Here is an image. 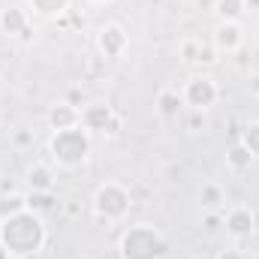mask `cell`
<instances>
[{
	"label": "cell",
	"instance_id": "1",
	"mask_svg": "<svg viewBox=\"0 0 259 259\" xmlns=\"http://www.w3.org/2000/svg\"><path fill=\"white\" fill-rule=\"evenodd\" d=\"M0 241L6 244V250L12 256H33L42 250L46 244V223H42V214L36 211H21L9 220H0Z\"/></svg>",
	"mask_w": 259,
	"mask_h": 259
},
{
	"label": "cell",
	"instance_id": "2",
	"mask_svg": "<svg viewBox=\"0 0 259 259\" xmlns=\"http://www.w3.org/2000/svg\"><path fill=\"white\" fill-rule=\"evenodd\" d=\"M49 154L61 169H75L91 157V133L84 127L58 130L49 139Z\"/></svg>",
	"mask_w": 259,
	"mask_h": 259
},
{
	"label": "cell",
	"instance_id": "3",
	"mask_svg": "<svg viewBox=\"0 0 259 259\" xmlns=\"http://www.w3.org/2000/svg\"><path fill=\"white\" fill-rule=\"evenodd\" d=\"M163 253H166V238L148 223L127 229L121 238V259H160Z\"/></svg>",
	"mask_w": 259,
	"mask_h": 259
},
{
	"label": "cell",
	"instance_id": "4",
	"mask_svg": "<svg viewBox=\"0 0 259 259\" xmlns=\"http://www.w3.org/2000/svg\"><path fill=\"white\" fill-rule=\"evenodd\" d=\"M130 205H133V196L121 181H103L94 190V214L106 220V226L124 220L130 214Z\"/></svg>",
	"mask_w": 259,
	"mask_h": 259
},
{
	"label": "cell",
	"instance_id": "5",
	"mask_svg": "<svg viewBox=\"0 0 259 259\" xmlns=\"http://www.w3.org/2000/svg\"><path fill=\"white\" fill-rule=\"evenodd\" d=\"M181 97H184V106L187 109L205 112V109H211L220 100V88H217V81L211 75H193V78H187Z\"/></svg>",
	"mask_w": 259,
	"mask_h": 259
},
{
	"label": "cell",
	"instance_id": "6",
	"mask_svg": "<svg viewBox=\"0 0 259 259\" xmlns=\"http://www.w3.org/2000/svg\"><path fill=\"white\" fill-rule=\"evenodd\" d=\"M97 49L103 58H112V61L124 58V52L130 49V33L124 30V24H118V21L103 24L97 30Z\"/></svg>",
	"mask_w": 259,
	"mask_h": 259
},
{
	"label": "cell",
	"instance_id": "7",
	"mask_svg": "<svg viewBox=\"0 0 259 259\" xmlns=\"http://www.w3.org/2000/svg\"><path fill=\"white\" fill-rule=\"evenodd\" d=\"M223 226H226V232H229L232 238L244 241V238H250V235L256 232V214H253V208H247V205H235V208L226 211Z\"/></svg>",
	"mask_w": 259,
	"mask_h": 259
},
{
	"label": "cell",
	"instance_id": "8",
	"mask_svg": "<svg viewBox=\"0 0 259 259\" xmlns=\"http://www.w3.org/2000/svg\"><path fill=\"white\" fill-rule=\"evenodd\" d=\"M241 46H244V27H241V21H220L214 27V52L232 55Z\"/></svg>",
	"mask_w": 259,
	"mask_h": 259
},
{
	"label": "cell",
	"instance_id": "9",
	"mask_svg": "<svg viewBox=\"0 0 259 259\" xmlns=\"http://www.w3.org/2000/svg\"><path fill=\"white\" fill-rule=\"evenodd\" d=\"M46 118H49L52 133L81 127V109H78V106H72V103H66V100H58V103L49 109V115H46Z\"/></svg>",
	"mask_w": 259,
	"mask_h": 259
},
{
	"label": "cell",
	"instance_id": "10",
	"mask_svg": "<svg viewBox=\"0 0 259 259\" xmlns=\"http://www.w3.org/2000/svg\"><path fill=\"white\" fill-rule=\"evenodd\" d=\"M112 118H115V109H112L109 103H103V100L88 103V106L81 109V127L88 130V133H106V127H109Z\"/></svg>",
	"mask_w": 259,
	"mask_h": 259
},
{
	"label": "cell",
	"instance_id": "11",
	"mask_svg": "<svg viewBox=\"0 0 259 259\" xmlns=\"http://www.w3.org/2000/svg\"><path fill=\"white\" fill-rule=\"evenodd\" d=\"M24 181H27L30 193H55V181H58V178H55V169H52V166L33 163V166H27Z\"/></svg>",
	"mask_w": 259,
	"mask_h": 259
},
{
	"label": "cell",
	"instance_id": "12",
	"mask_svg": "<svg viewBox=\"0 0 259 259\" xmlns=\"http://www.w3.org/2000/svg\"><path fill=\"white\" fill-rule=\"evenodd\" d=\"M27 24H30V18H27V9H21V6H6L0 12V30L6 36H15L18 39Z\"/></svg>",
	"mask_w": 259,
	"mask_h": 259
},
{
	"label": "cell",
	"instance_id": "13",
	"mask_svg": "<svg viewBox=\"0 0 259 259\" xmlns=\"http://www.w3.org/2000/svg\"><path fill=\"white\" fill-rule=\"evenodd\" d=\"M181 109H184V97H181L178 91L163 88V91L157 94V112H160L163 118H178Z\"/></svg>",
	"mask_w": 259,
	"mask_h": 259
},
{
	"label": "cell",
	"instance_id": "14",
	"mask_svg": "<svg viewBox=\"0 0 259 259\" xmlns=\"http://www.w3.org/2000/svg\"><path fill=\"white\" fill-rule=\"evenodd\" d=\"M199 205H202L205 211H220V208L226 205L223 187H220L217 181H205V184L199 187Z\"/></svg>",
	"mask_w": 259,
	"mask_h": 259
},
{
	"label": "cell",
	"instance_id": "15",
	"mask_svg": "<svg viewBox=\"0 0 259 259\" xmlns=\"http://www.w3.org/2000/svg\"><path fill=\"white\" fill-rule=\"evenodd\" d=\"M72 0H27V9H33L42 18H61L64 12H69Z\"/></svg>",
	"mask_w": 259,
	"mask_h": 259
},
{
	"label": "cell",
	"instance_id": "16",
	"mask_svg": "<svg viewBox=\"0 0 259 259\" xmlns=\"http://www.w3.org/2000/svg\"><path fill=\"white\" fill-rule=\"evenodd\" d=\"M253 160H256V157H253L241 142H235V145L226 151V166H229L232 172H247V169L253 166Z\"/></svg>",
	"mask_w": 259,
	"mask_h": 259
},
{
	"label": "cell",
	"instance_id": "17",
	"mask_svg": "<svg viewBox=\"0 0 259 259\" xmlns=\"http://www.w3.org/2000/svg\"><path fill=\"white\" fill-rule=\"evenodd\" d=\"M244 12H247L244 0H217V3H214V15H217L220 21H241Z\"/></svg>",
	"mask_w": 259,
	"mask_h": 259
},
{
	"label": "cell",
	"instance_id": "18",
	"mask_svg": "<svg viewBox=\"0 0 259 259\" xmlns=\"http://www.w3.org/2000/svg\"><path fill=\"white\" fill-rule=\"evenodd\" d=\"M21 211H27V196L24 193H3L0 196V220H9V217H15V214H21Z\"/></svg>",
	"mask_w": 259,
	"mask_h": 259
},
{
	"label": "cell",
	"instance_id": "19",
	"mask_svg": "<svg viewBox=\"0 0 259 259\" xmlns=\"http://www.w3.org/2000/svg\"><path fill=\"white\" fill-rule=\"evenodd\" d=\"M27 208L36 214H46V211L58 208V199H55V193H27Z\"/></svg>",
	"mask_w": 259,
	"mask_h": 259
},
{
	"label": "cell",
	"instance_id": "20",
	"mask_svg": "<svg viewBox=\"0 0 259 259\" xmlns=\"http://www.w3.org/2000/svg\"><path fill=\"white\" fill-rule=\"evenodd\" d=\"M238 142H241L253 157H259V121H250L247 127L241 130V139H238Z\"/></svg>",
	"mask_w": 259,
	"mask_h": 259
},
{
	"label": "cell",
	"instance_id": "21",
	"mask_svg": "<svg viewBox=\"0 0 259 259\" xmlns=\"http://www.w3.org/2000/svg\"><path fill=\"white\" fill-rule=\"evenodd\" d=\"M199 52H202V42L199 39H184L178 46V55H181L184 64H199Z\"/></svg>",
	"mask_w": 259,
	"mask_h": 259
},
{
	"label": "cell",
	"instance_id": "22",
	"mask_svg": "<svg viewBox=\"0 0 259 259\" xmlns=\"http://www.w3.org/2000/svg\"><path fill=\"white\" fill-rule=\"evenodd\" d=\"M220 226H223L220 211H205V217H202V229H205L208 235H214V232H220Z\"/></svg>",
	"mask_w": 259,
	"mask_h": 259
},
{
	"label": "cell",
	"instance_id": "23",
	"mask_svg": "<svg viewBox=\"0 0 259 259\" xmlns=\"http://www.w3.org/2000/svg\"><path fill=\"white\" fill-rule=\"evenodd\" d=\"M184 127H187V133H199V130H205V118H202V112H193V109H190V118L184 121Z\"/></svg>",
	"mask_w": 259,
	"mask_h": 259
},
{
	"label": "cell",
	"instance_id": "24",
	"mask_svg": "<svg viewBox=\"0 0 259 259\" xmlns=\"http://www.w3.org/2000/svg\"><path fill=\"white\" fill-rule=\"evenodd\" d=\"M12 142H15L18 148H27V145H33V133H30V130H18V133L12 136Z\"/></svg>",
	"mask_w": 259,
	"mask_h": 259
},
{
	"label": "cell",
	"instance_id": "25",
	"mask_svg": "<svg viewBox=\"0 0 259 259\" xmlns=\"http://www.w3.org/2000/svg\"><path fill=\"white\" fill-rule=\"evenodd\" d=\"M121 127H124V121H121V115H115V118L109 121V127H106V136H118Z\"/></svg>",
	"mask_w": 259,
	"mask_h": 259
},
{
	"label": "cell",
	"instance_id": "26",
	"mask_svg": "<svg viewBox=\"0 0 259 259\" xmlns=\"http://www.w3.org/2000/svg\"><path fill=\"white\" fill-rule=\"evenodd\" d=\"M214 55H217V52H214V46H211V49H205V46H202V52H199V64H214V61H217Z\"/></svg>",
	"mask_w": 259,
	"mask_h": 259
},
{
	"label": "cell",
	"instance_id": "27",
	"mask_svg": "<svg viewBox=\"0 0 259 259\" xmlns=\"http://www.w3.org/2000/svg\"><path fill=\"white\" fill-rule=\"evenodd\" d=\"M217 259H244V253L238 250V247H226V250H220Z\"/></svg>",
	"mask_w": 259,
	"mask_h": 259
},
{
	"label": "cell",
	"instance_id": "28",
	"mask_svg": "<svg viewBox=\"0 0 259 259\" xmlns=\"http://www.w3.org/2000/svg\"><path fill=\"white\" fill-rule=\"evenodd\" d=\"M247 91H250L253 97H259V72H250V75H247Z\"/></svg>",
	"mask_w": 259,
	"mask_h": 259
},
{
	"label": "cell",
	"instance_id": "29",
	"mask_svg": "<svg viewBox=\"0 0 259 259\" xmlns=\"http://www.w3.org/2000/svg\"><path fill=\"white\" fill-rule=\"evenodd\" d=\"M66 103H72V106H81V91H78V88H69V94H66Z\"/></svg>",
	"mask_w": 259,
	"mask_h": 259
},
{
	"label": "cell",
	"instance_id": "30",
	"mask_svg": "<svg viewBox=\"0 0 259 259\" xmlns=\"http://www.w3.org/2000/svg\"><path fill=\"white\" fill-rule=\"evenodd\" d=\"M214 3L217 0H196V9L199 12H214Z\"/></svg>",
	"mask_w": 259,
	"mask_h": 259
},
{
	"label": "cell",
	"instance_id": "31",
	"mask_svg": "<svg viewBox=\"0 0 259 259\" xmlns=\"http://www.w3.org/2000/svg\"><path fill=\"white\" fill-rule=\"evenodd\" d=\"M33 33H36V30H33V24H27V27L21 30V36H18V39H21V42H30V39H33Z\"/></svg>",
	"mask_w": 259,
	"mask_h": 259
},
{
	"label": "cell",
	"instance_id": "32",
	"mask_svg": "<svg viewBox=\"0 0 259 259\" xmlns=\"http://www.w3.org/2000/svg\"><path fill=\"white\" fill-rule=\"evenodd\" d=\"M3 193H15V184L12 181H0V196Z\"/></svg>",
	"mask_w": 259,
	"mask_h": 259
},
{
	"label": "cell",
	"instance_id": "33",
	"mask_svg": "<svg viewBox=\"0 0 259 259\" xmlns=\"http://www.w3.org/2000/svg\"><path fill=\"white\" fill-rule=\"evenodd\" d=\"M244 6H247V12H259V0H244Z\"/></svg>",
	"mask_w": 259,
	"mask_h": 259
},
{
	"label": "cell",
	"instance_id": "34",
	"mask_svg": "<svg viewBox=\"0 0 259 259\" xmlns=\"http://www.w3.org/2000/svg\"><path fill=\"white\" fill-rule=\"evenodd\" d=\"M0 259H12V253L6 250V244H3V241H0Z\"/></svg>",
	"mask_w": 259,
	"mask_h": 259
},
{
	"label": "cell",
	"instance_id": "35",
	"mask_svg": "<svg viewBox=\"0 0 259 259\" xmlns=\"http://www.w3.org/2000/svg\"><path fill=\"white\" fill-rule=\"evenodd\" d=\"M88 3H94V6H106V3H112V0H88Z\"/></svg>",
	"mask_w": 259,
	"mask_h": 259
},
{
	"label": "cell",
	"instance_id": "36",
	"mask_svg": "<svg viewBox=\"0 0 259 259\" xmlns=\"http://www.w3.org/2000/svg\"><path fill=\"white\" fill-rule=\"evenodd\" d=\"M256 42H259V24H256Z\"/></svg>",
	"mask_w": 259,
	"mask_h": 259
}]
</instances>
